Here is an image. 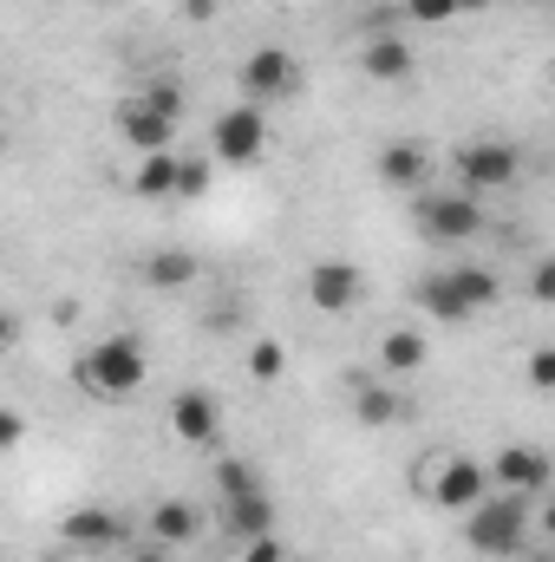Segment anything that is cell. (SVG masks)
Listing matches in <instances>:
<instances>
[{"instance_id": "28", "label": "cell", "mask_w": 555, "mask_h": 562, "mask_svg": "<svg viewBox=\"0 0 555 562\" xmlns=\"http://www.w3.org/2000/svg\"><path fill=\"white\" fill-rule=\"evenodd\" d=\"M20 438H26V419H20L13 406H0V451H13Z\"/></svg>"}, {"instance_id": "32", "label": "cell", "mask_w": 555, "mask_h": 562, "mask_svg": "<svg viewBox=\"0 0 555 562\" xmlns=\"http://www.w3.org/2000/svg\"><path fill=\"white\" fill-rule=\"evenodd\" d=\"M132 562H170V550H163V543H144V550H138Z\"/></svg>"}, {"instance_id": "15", "label": "cell", "mask_w": 555, "mask_h": 562, "mask_svg": "<svg viewBox=\"0 0 555 562\" xmlns=\"http://www.w3.org/2000/svg\"><path fill=\"white\" fill-rule=\"evenodd\" d=\"M196 530H203V517H196V504H183V497H163V504L150 510V543H163V550L196 543Z\"/></svg>"}, {"instance_id": "20", "label": "cell", "mask_w": 555, "mask_h": 562, "mask_svg": "<svg viewBox=\"0 0 555 562\" xmlns=\"http://www.w3.org/2000/svg\"><path fill=\"white\" fill-rule=\"evenodd\" d=\"M451 288L471 301V314H484V307H497V294H503V281L490 276V269H477V262H464V269H444Z\"/></svg>"}, {"instance_id": "22", "label": "cell", "mask_w": 555, "mask_h": 562, "mask_svg": "<svg viewBox=\"0 0 555 562\" xmlns=\"http://www.w3.org/2000/svg\"><path fill=\"white\" fill-rule=\"evenodd\" d=\"M380 367L399 380V373H418L424 367V334H386L380 340Z\"/></svg>"}, {"instance_id": "30", "label": "cell", "mask_w": 555, "mask_h": 562, "mask_svg": "<svg viewBox=\"0 0 555 562\" xmlns=\"http://www.w3.org/2000/svg\"><path fill=\"white\" fill-rule=\"evenodd\" d=\"M530 294H536V301H550V294H555V269H550V262H536V276H530Z\"/></svg>"}, {"instance_id": "16", "label": "cell", "mask_w": 555, "mask_h": 562, "mask_svg": "<svg viewBox=\"0 0 555 562\" xmlns=\"http://www.w3.org/2000/svg\"><path fill=\"white\" fill-rule=\"evenodd\" d=\"M424 177H431V157L418 144H386L380 150V183L386 190H424Z\"/></svg>"}, {"instance_id": "34", "label": "cell", "mask_w": 555, "mask_h": 562, "mask_svg": "<svg viewBox=\"0 0 555 562\" xmlns=\"http://www.w3.org/2000/svg\"><path fill=\"white\" fill-rule=\"evenodd\" d=\"M536 562H550V557H536Z\"/></svg>"}, {"instance_id": "12", "label": "cell", "mask_w": 555, "mask_h": 562, "mask_svg": "<svg viewBox=\"0 0 555 562\" xmlns=\"http://www.w3.org/2000/svg\"><path fill=\"white\" fill-rule=\"evenodd\" d=\"M118 138L132 144V150H170V138H177V119L170 112H157V105H144V99H132L125 112H118Z\"/></svg>"}, {"instance_id": "1", "label": "cell", "mask_w": 555, "mask_h": 562, "mask_svg": "<svg viewBox=\"0 0 555 562\" xmlns=\"http://www.w3.org/2000/svg\"><path fill=\"white\" fill-rule=\"evenodd\" d=\"M530 510H536V497L490 491L477 510H464V543H471L477 557H490V562L523 557V550H530Z\"/></svg>"}, {"instance_id": "5", "label": "cell", "mask_w": 555, "mask_h": 562, "mask_svg": "<svg viewBox=\"0 0 555 562\" xmlns=\"http://www.w3.org/2000/svg\"><path fill=\"white\" fill-rule=\"evenodd\" d=\"M209 144H216V164H236V170L262 164V150H269V119H262V105H229V112L209 125Z\"/></svg>"}, {"instance_id": "4", "label": "cell", "mask_w": 555, "mask_h": 562, "mask_svg": "<svg viewBox=\"0 0 555 562\" xmlns=\"http://www.w3.org/2000/svg\"><path fill=\"white\" fill-rule=\"evenodd\" d=\"M418 229L431 243H471L484 229V203L471 190H431V196H418Z\"/></svg>"}, {"instance_id": "33", "label": "cell", "mask_w": 555, "mask_h": 562, "mask_svg": "<svg viewBox=\"0 0 555 562\" xmlns=\"http://www.w3.org/2000/svg\"><path fill=\"white\" fill-rule=\"evenodd\" d=\"M484 7H490V0H457V13H484Z\"/></svg>"}, {"instance_id": "21", "label": "cell", "mask_w": 555, "mask_h": 562, "mask_svg": "<svg viewBox=\"0 0 555 562\" xmlns=\"http://www.w3.org/2000/svg\"><path fill=\"white\" fill-rule=\"evenodd\" d=\"M229 530H236L242 543H249V537H269V530H275V504H269V491H262V497H236V504H229Z\"/></svg>"}, {"instance_id": "9", "label": "cell", "mask_w": 555, "mask_h": 562, "mask_svg": "<svg viewBox=\"0 0 555 562\" xmlns=\"http://www.w3.org/2000/svg\"><path fill=\"white\" fill-rule=\"evenodd\" d=\"M170 431H177L183 445H216V438H223V413H216V400L196 393V386H183V393L170 400Z\"/></svg>"}, {"instance_id": "6", "label": "cell", "mask_w": 555, "mask_h": 562, "mask_svg": "<svg viewBox=\"0 0 555 562\" xmlns=\"http://www.w3.org/2000/svg\"><path fill=\"white\" fill-rule=\"evenodd\" d=\"M242 99L249 105H275V99H294V86H301V59L287 53V46H256L249 59H242Z\"/></svg>"}, {"instance_id": "25", "label": "cell", "mask_w": 555, "mask_h": 562, "mask_svg": "<svg viewBox=\"0 0 555 562\" xmlns=\"http://www.w3.org/2000/svg\"><path fill=\"white\" fill-rule=\"evenodd\" d=\"M399 13H406V20H418V26H444V20H464V13H457V0H406Z\"/></svg>"}, {"instance_id": "17", "label": "cell", "mask_w": 555, "mask_h": 562, "mask_svg": "<svg viewBox=\"0 0 555 562\" xmlns=\"http://www.w3.org/2000/svg\"><path fill=\"white\" fill-rule=\"evenodd\" d=\"M196 276H203V262H196L190 249H157V256H144V281H150L157 294H170V288H190Z\"/></svg>"}, {"instance_id": "27", "label": "cell", "mask_w": 555, "mask_h": 562, "mask_svg": "<svg viewBox=\"0 0 555 562\" xmlns=\"http://www.w3.org/2000/svg\"><path fill=\"white\" fill-rule=\"evenodd\" d=\"M242 562H287V550H281L275 530H269V537H249V543H242Z\"/></svg>"}, {"instance_id": "7", "label": "cell", "mask_w": 555, "mask_h": 562, "mask_svg": "<svg viewBox=\"0 0 555 562\" xmlns=\"http://www.w3.org/2000/svg\"><path fill=\"white\" fill-rule=\"evenodd\" d=\"M484 471H490V491H517V497H543L550 491V458L536 445H503Z\"/></svg>"}, {"instance_id": "18", "label": "cell", "mask_w": 555, "mask_h": 562, "mask_svg": "<svg viewBox=\"0 0 555 562\" xmlns=\"http://www.w3.org/2000/svg\"><path fill=\"white\" fill-rule=\"evenodd\" d=\"M418 307H424L431 321H451V327H457V321H471V301L451 288V276H424V288H418Z\"/></svg>"}, {"instance_id": "19", "label": "cell", "mask_w": 555, "mask_h": 562, "mask_svg": "<svg viewBox=\"0 0 555 562\" xmlns=\"http://www.w3.org/2000/svg\"><path fill=\"white\" fill-rule=\"evenodd\" d=\"M132 190H138V196H177V157H170V150H144Z\"/></svg>"}, {"instance_id": "10", "label": "cell", "mask_w": 555, "mask_h": 562, "mask_svg": "<svg viewBox=\"0 0 555 562\" xmlns=\"http://www.w3.org/2000/svg\"><path fill=\"white\" fill-rule=\"evenodd\" d=\"M59 543H72V550H118V543H125V517H112V510H99V504L66 510Z\"/></svg>"}, {"instance_id": "24", "label": "cell", "mask_w": 555, "mask_h": 562, "mask_svg": "<svg viewBox=\"0 0 555 562\" xmlns=\"http://www.w3.org/2000/svg\"><path fill=\"white\" fill-rule=\"evenodd\" d=\"M281 373H287V347H281V340H256V347H249V380L275 386Z\"/></svg>"}, {"instance_id": "31", "label": "cell", "mask_w": 555, "mask_h": 562, "mask_svg": "<svg viewBox=\"0 0 555 562\" xmlns=\"http://www.w3.org/2000/svg\"><path fill=\"white\" fill-rule=\"evenodd\" d=\"M13 334H20V321H13V314H7V307H0V353H7V347H13Z\"/></svg>"}, {"instance_id": "3", "label": "cell", "mask_w": 555, "mask_h": 562, "mask_svg": "<svg viewBox=\"0 0 555 562\" xmlns=\"http://www.w3.org/2000/svg\"><path fill=\"white\" fill-rule=\"evenodd\" d=\"M523 177V150L503 138H477L457 150V190H471V196H484V190H510Z\"/></svg>"}, {"instance_id": "14", "label": "cell", "mask_w": 555, "mask_h": 562, "mask_svg": "<svg viewBox=\"0 0 555 562\" xmlns=\"http://www.w3.org/2000/svg\"><path fill=\"white\" fill-rule=\"evenodd\" d=\"M360 66H366V79L399 86V79H412V46H406L399 33H373V40H366V53H360Z\"/></svg>"}, {"instance_id": "35", "label": "cell", "mask_w": 555, "mask_h": 562, "mask_svg": "<svg viewBox=\"0 0 555 562\" xmlns=\"http://www.w3.org/2000/svg\"><path fill=\"white\" fill-rule=\"evenodd\" d=\"M536 7H543V0H536Z\"/></svg>"}, {"instance_id": "23", "label": "cell", "mask_w": 555, "mask_h": 562, "mask_svg": "<svg viewBox=\"0 0 555 562\" xmlns=\"http://www.w3.org/2000/svg\"><path fill=\"white\" fill-rule=\"evenodd\" d=\"M216 491H223V504H236V497H262V471L242 464V458H223V464H216Z\"/></svg>"}, {"instance_id": "13", "label": "cell", "mask_w": 555, "mask_h": 562, "mask_svg": "<svg viewBox=\"0 0 555 562\" xmlns=\"http://www.w3.org/2000/svg\"><path fill=\"white\" fill-rule=\"evenodd\" d=\"M347 393H353V413H360V425H399V419H406V400H399V386H393V380L353 373V380H347Z\"/></svg>"}, {"instance_id": "11", "label": "cell", "mask_w": 555, "mask_h": 562, "mask_svg": "<svg viewBox=\"0 0 555 562\" xmlns=\"http://www.w3.org/2000/svg\"><path fill=\"white\" fill-rule=\"evenodd\" d=\"M307 301H314L320 314H347V307L360 301V269H353V262H314V269H307Z\"/></svg>"}, {"instance_id": "26", "label": "cell", "mask_w": 555, "mask_h": 562, "mask_svg": "<svg viewBox=\"0 0 555 562\" xmlns=\"http://www.w3.org/2000/svg\"><path fill=\"white\" fill-rule=\"evenodd\" d=\"M209 190V164L203 157H177V196H203Z\"/></svg>"}, {"instance_id": "29", "label": "cell", "mask_w": 555, "mask_h": 562, "mask_svg": "<svg viewBox=\"0 0 555 562\" xmlns=\"http://www.w3.org/2000/svg\"><path fill=\"white\" fill-rule=\"evenodd\" d=\"M530 386H536V393H555V353H536V360H530Z\"/></svg>"}, {"instance_id": "2", "label": "cell", "mask_w": 555, "mask_h": 562, "mask_svg": "<svg viewBox=\"0 0 555 562\" xmlns=\"http://www.w3.org/2000/svg\"><path fill=\"white\" fill-rule=\"evenodd\" d=\"M144 373H150V360H144L138 334H105V340H92V347L79 353V367H72V380H79L92 400H132L144 386Z\"/></svg>"}, {"instance_id": "8", "label": "cell", "mask_w": 555, "mask_h": 562, "mask_svg": "<svg viewBox=\"0 0 555 562\" xmlns=\"http://www.w3.org/2000/svg\"><path fill=\"white\" fill-rule=\"evenodd\" d=\"M484 497H490V471L477 458H444L431 471V504L438 510H477Z\"/></svg>"}]
</instances>
